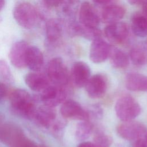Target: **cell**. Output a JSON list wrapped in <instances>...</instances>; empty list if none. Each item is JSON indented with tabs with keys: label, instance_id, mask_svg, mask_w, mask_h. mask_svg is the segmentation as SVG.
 Wrapping results in <instances>:
<instances>
[{
	"label": "cell",
	"instance_id": "obj_26",
	"mask_svg": "<svg viewBox=\"0 0 147 147\" xmlns=\"http://www.w3.org/2000/svg\"><path fill=\"white\" fill-rule=\"evenodd\" d=\"M0 77L7 82L13 80L10 67L7 63L3 59L0 60Z\"/></svg>",
	"mask_w": 147,
	"mask_h": 147
},
{
	"label": "cell",
	"instance_id": "obj_9",
	"mask_svg": "<svg viewBox=\"0 0 147 147\" xmlns=\"http://www.w3.org/2000/svg\"><path fill=\"white\" fill-rule=\"evenodd\" d=\"M29 47L25 41H17L12 45L9 52V59L13 65L17 68L26 67V57Z\"/></svg>",
	"mask_w": 147,
	"mask_h": 147
},
{
	"label": "cell",
	"instance_id": "obj_27",
	"mask_svg": "<svg viewBox=\"0 0 147 147\" xmlns=\"http://www.w3.org/2000/svg\"><path fill=\"white\" fill-rule=\"evenodd\" d=\"M8 94V88L3 83L0 82V103L2 102L7 97Z\"/></svg>",
	"mask_w": 147,
	"mask_h": 147
},
{
	"label": "cell",
	"instance_id": "obj_18",
	"mask_svg": "<svg viewBox=\"0 0 147 147\" xmlns=\"http://www.w3.org/2000/svg\"><path fill=\"white\" fill-rule=\"evenodd\" d=\"M125 9L117 5H111L104 9L102 13V21L106 24H113L118 22L125 15Z\"/></svg>",
	"mask_w": 147,
	"mask_h": 147
},
{
	"label": "cell",
	"instance_id": "obj_2",
	"mask_svg": "<svg viewBox=\"0 0 147 147\" xmlns=\"http://www.w3.org/2000/svg\"><path fill=\"white\" fill-rule=\"evenodd\" d=\"M117 116L122 121H132L141 112V107L138 103L129 95L119 97L115 105Z\"/></svg>",
	"mask_w": 147,
	"mask_h": 147
},
{
	"label": "cell",
	"instance_id": "obj_33",
	"mask_svg": "<svg viewBox=\"0 0 147 147\" xmlns=\"http://www.w3.org/2000/svg\"><path fill=\"white\" fill-rule=\"evenodd\" d=\"M144 11L145 14V17L147 18V3L144 5Z\"/></svg>",
	"mask_w": 147,
	"mask_h": 147
},
{
	"label": "cell",
	"instance_id": "obj_13",
	"mask_svg": "<svg viewBox=\"0 0 147 147\" xmlns=\"http://www.w3.org/2000/svg\"><path fill=\"white\" fill-rule=\"evenodd\" d=\"M90 78V69L88 65L83 61L75 62L71 69V79L77 87L85 86Z\"/></svg>",
	"mask_w": 147,
	"mask_h": 147
},
{
	"label": "cell",
	"instance_id": "obj_15",
	"mask_svg": "<svg viewBox=\"0 0 147 147\" xmlns=\"http://www.w3.org/2000/svg\"><path fill=\"white\" fill-rule=\"evenodd\" d=\"M25 82L29 88L40 93L50 85V81L47 76L35 71L27 74L25 77Z\"/></svg>",
	"mask_w": 147,
	"mask_h": 147
},
{
	"label": "cell",
	"instance_id": "obj_16",
	"mask_svg": "<svg viewBox=\"0 0 147 147\" xmlns=\"http://www.w3.org/2000/svg\"><path fill=\"white\" fill-rule=\"evenodd\" d=\"M43 63L44 57L41 51L36 47H29L26 57V66L33 71L38 72L42 68Z\"/></svg>",
	"mask_w": 147,
	"mask_h": 147
},
{
	"label": "cell",
	"instance_id": "obj_20",
	"mask_svg": "<svg viewBox=\"0 0 147 147\" xmlns=\"http://www.w3.org/2000/svg\"><path fill=\"white\" fill-rule=\"evenodd\" d=\"M130 58L136 65H144L147 64V45L140 44L134 47L130 52Z\"/></svg>",
	"mask_w": 147,
	"mask_h": 147
},
{
	"label": "cell",
	"instance_id": "obj_31",
	"mask_svg": "<svg viewBox=\"0 0 147 147\" xmlns=\"http://www.w3.org/2000/svg\"><path fill=\"white\" fill-rule=\"evenodd\" d=\"M131 5H144L147 3V0H127Z\"/></svg>",
	"mask_w": 147,
	"mask_h": 147
},
{
	"label": "cell",
	"instance_id": "obj_1",
	"mask_svg": "<svg viewBox=\"0 0 147 147\" xmlns=\"http://www.w3.org/2000/svg\"><path fill=\"white\" fill-rule=\"evenodd\" d=\"M10 103L13 111L27 119H33L36 110L32 96L25 90L17 89L10 95Z\"/></svg>",
	"mask_w": 147,
	"mask_h": 147
},
{
	"label": "cell",
	"instance_id": "obj_11",
	"mask_svg": "<svg viewBox=\"0 0 147 147\" xmlns=\"http://www.w3.org/2000/svg\"><path fill=\"white\" fill-rule=\"evenodd\" d=\"M79 18L83 26L97 28L99 24V18L92 5L87 2H83L80 6Z\"/></svg>",
	"mask_w": 147,
	"mask_h": 147
},
{
	"label": "cell",
	"instance_id": "obj_4",
	"mask_svg": "<svg viewBox=\"0 0 147 147\" xmlns=\"http://www.w3.org/2000/svg\"><path fill=\"white\" fill-rule=\"evenodd\" d=\"M47 77L54 85L62 86L68 83L69 76L67 68L60 57H55L48 64Z\"/></svg>",
	"mask_w": 147,
	"mask_h": 147
},
{
	"label": "cell",
	"instance_id": "obj_36",
	"mask_svg": "<svg viewBox=\"0 0 147 147\" xmlns=\"http://www.w3.org/2000/svg\"><path fill=\"white\" fill-rule=\"evenodd\" d=\"M145 139L147 140V134H146V136H145Z\"/></svg>",
	"mask_w": 147,
	"mask_h": 147
},
{
	"label": "cell",
	"instance_id": "obj_7",
	"mask_svg": "<svg viewBox=\"0 0 147 147\" xmlns=\"http://www.w3.org/2000/svg\"><path fill=\"white\" fill-rule=\"evenodd\" d=\"M61 115L64 118L77 119L79 121H88L89 114L77 102L69 99L61 104L60 109Z\"/></svg>",
	"mask_w": 147,
	"mask_h": 147
},
{
	"label": "cell",
	"instance_id": "obj_25",
	"mask_svg": "<svg viewBox=\"0 0 147 147\" xmlns=\"http://www.w3.org/2000/svg\"><path fill=\"white\" fill-rule=\"evenodd\" d=\"M94 141L96 147H110L112 139L104 133L98 131L94 136Z\"/></svg>",
	"mask_w": 147,
	"mask_h": 147
},
{
	"label": "cell",
	"instance_id": "obj_10",
	"mask_svg": "<svg viewBox=\"0 0 147 147\" xmlns=\"http://www.w3.org/2000/svg\"><path fill=\"white\" fill-rule=\"evenodd\" d=\"M86 90L91 98H99L102 96L107 89V82L100 74H96L90 78L85 85Z\"/></svg>",
	"mask_w": 147,
	"mask_h": 147
},
{
	"label": "cell",
	"instance_id": "obj_3",
	"mask_svg": "<svg viewBox=\"0 0 147 147\" xmlns=\"http://www.w3.org/2000/svg\"><path fill=\"white\" fill-rule=\"evenodd\" d=\"M13 16L21 27L27 29L34 27L38 20V15L36 8L28 2L18 4L14 9Z\"/></svg>",
	"mask_w": 147,
	"mask_h": 147
},
{
	"label": "cell",
	"instance_id": "obj_32",
	"mask_svg": "<svg viewBox=\"0 0 147 147\" xmlns=\"http://www.w3.org/2000/svg\"><path fill=\"white\" fill-rule=\"evenodd\" d=\"M95 3L99 5H105L109 3L112 0H92Z\"/></svg>",
	"mask_w": 147,
	"mask_h": 147
},
{
	"label": "cell",
	"instance_id": "obj_14",
	"mask_svg": "<svg viewBox=\"0 0 147 147\" xmlns=\"http://www.w3.org/2000/svg\"><path fill=\"white\" fill-rule=\"evenodd\" d=\"M53 108L44 105L36 108L33 119L40 126L45 128L49 127L55 124L56 117V111Z\"/></svg>",
	"mask_w": 147,
	"mask_h": 147
},
{
	"label": "cell",
	"instance_id": "obj_34",
	"mask_svg": "<svg viewBox=\"0 0 147 147\" xmlns=\"http://www.w3.org/2000/svg\"><path fill=\"white\" fill-rule=\"evenodd\" d=\"M5 5V0H0V10L3 8Z\"/></svg>",
	"mask_w": 147,
	"mask_h": 147
},
{
	"label": "cell",
	"instance_id": "obj_23",
	"mask_svg": "<svg viewBox=\"0 0 147 147\" xmlns=\"http://www.w3.org/2000/svg\"><path fill=\"white\" fill-rule=\"evenodd\" d=\"M46 36L48 41L54 42L61 36V29L54 20H50L46 25Z\"/></svg>",
	"mask_w": 147,
	"mask_h": 147
},
{
	"label": "cell",
	"instance_id": "obj_30",
	"mask_svg": "<svg viewBox=\"0 0 147 147\" xmlns=\"http://www.w3.org/2000/svg\"><path fill=\"white\" fill-rule=\"evenodd\" d=\"M77 147H96L94 142L89 141H83L79 144Z\"/></svg>",
	"mask_w": 147,
	"mask_h": 147
},
{
	"label": "cell",
	"instance_id": "obj_22",
	"mask_svg": "<svg viewBox=\"0 0 147 147\" xmlns=\"http://www.w3.org/2000/svg\"><path fill=\"white\" fill-rule=\"evenodd\" d=\"M92 125L88 121H81L76 127L75 137L78 141H83L87 140L91 134Z\"/></svg>",
	"mask_w": 147,
	"mask_h": 147
},
{
	"label": "cell",
	"instance_id": "obj_17",
	"mask_svg": "<svg viewBox=\"0 0 147 147\" xmlns=\"http://www.w3.org/2000/svg\"><path fill=\"white\" fill-rule=\"evenodd\" d=\"M126 88L131 91H147V76L138 74H128L125 79Z\"/></svg>",
	"mask_w": 147,
	"mask_h": 147
},
{
	"label": "cell",
	"instance_id": "obj_28",
	"mask_svg": "<svg viewBox=\"0 0 147 147\" xmlns=\"http://www.w3.org/2000/svg\"><path fill=\"white\" fill-rule=\"evenodd\" d=\"M134 147H147V140L143 137L135 140Z\"/></svg>",
	"mask_w": 147,
	"mask_h": 147
},
{
	"label": "cell",
	"instance_id": "obj_21",
	"mask_svg": "<svg viewBox=\"0 0 147 147\" xmlns=\"http://www.w3.org/2000/svg\"><path fill=\"white\" fill-rule=\"evenodd\" d=\"M131 29L137 36L146 37L147 36V18L141 14H135L131 19Z\"/></svg>",
	"mask_w": 147,
	"mask_h": 147
},
{
	"label": "cell",
	"instance_id": "obj_5",
	"mask_svg": "<svg viewBox=\"0 0 147 147\" xmlns=\"http://www.w3.org/2000/svg\"><path fill=\"white\" fill-rule=\"evenodd\" d=\"M146 131L145 126L135 121H123L117 127L118 134L126 140H136L144 136Z\"/></svg>",
	"mask_w": 147,
	"mask_h": 147
},
{
	"label": "cell",
	"instance_id": "obj_19",
	"mask_svg": "<svg viewBox=\"0 0 147 147\" xmlns=\"http://www.w3.org/2000/svg\"><path fill=\"white\" fill-rule=\"evenodd\" d=\"M111 65L117 68H124L128 66L129 59L127 55L122 51L114 47H111L109 54Z\"/></svg>",
	"mask_w": 147,
	"mask_h": 147
},
{
	"label": "cell",
	"instance_id": "obj_6",
	"mask_svg": "<svg viewBox=\"0 0 147 147\" xmlns=\"http://www.w3.org/2000/svg\"><path fill=\"white\" fill-rule=\"evenodd\" d=\"M67 95L64 87L49 85L40 92V99L43 105L55 107L65 101Z\"/></svg>",
	"mask_w": 147,
	"mask_h": 147
},
{
	"label": "cell",
	"instance_id": "obj_24",
	"mask_svg": "<svg viewBox=\"0 0 147 147\" xmlns=\"http://www.w3.org/2000/svg\"><path fill=\"white\" fill-rule=\"evenodd\" d=\"M78 32L84 37L89 40H95L100 38L101 36L100 31L97 28H91L83 26V27H77Z\"/></svg>",
	"mask_w": 147,
	"mask_h": 147
},
{
	"label": "cell",
	"instance_id": "obj_12",
	"mask_svg": "<svg viewBox=\"0 0 147 147\" xmlns=\"http://www.w3.org/2000/svg\"><path fill=\"white\" fill-rule=\"evenodd\" d=\"M105 34L109 40L115 43L123 41L127 37L129 29L124 22H117L107 26L104 30Z\"/></svg>",
	"mask_w": 147,
	"mask_h": 147
},
{
	"label": "cell",
	"instance_id": "obj_35",
	"mask_svg": "<svg viewBox=\"0 0 147 147\" xmlns=\"http://www.w3.org/2000/svg\"><path fill=\"white\" fill-rule=\"evenodd\" d=\"M37 147H47L45 146H44V145H37Z\"/></svg>",
	"mask_w": 147,
	"mask_h": 147
},
{
	"label": "cell",
	"instance_id": "obj_8",
	"mask_svg": "<svg viewBox=\"0 0 147 147\" xmlns=\"http://www.w3.org/2000/svg\"><path fill=\"white\" fill-rule=\"evenodd\" d=\"M111 46L100 38L92 40L90 48L89 57L95 63L105 61L109 56Z\"/></svg>",
	"mask_w": 147,
	"mask_h": 147
},
{
	"label": "cell",
	"instance_id": "obj_29",
	"mask_svg": "<svg viewBox=\"0 0 147 147\" xmlns=\"http://www.w3.org/2000/svg\"><path fill=\"white\" fill-rule=\"evenodd\" d=\"M64 0H44L45 3L49 7H57L60 5Z\"/></svg>",
	"mask_w": 147,
	"mask_h": 147
}]
</instances>
